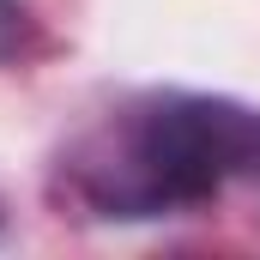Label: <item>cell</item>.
<instances>
[{"label": "cell", "mask_w": 260, "mask_h": 260, "mask_svg": "<svg viewBox=\"0 0 260 260\" xmlns=\"http://www.w3.org/2000/svg\"><path fill=\"white\" fill-rule=\"evenodd\" d=\"M61 182L91 218L115 224L200 212L230 188L260 194V109L206 91H145L67 151Z\"/></svg>", "instance_id": "6da1fadb"}, {"label": "cell", "mask_w": 260, "mask_h": 260, "mask_svg": "<svg viewBox=\"0 0 260 260\" xmlns=\"http://www.w3.org/2000/svg\"><path fill=\"white\" fill-rule=\"evenodd\" d=\"M30 43H37V18H30V6H24V0H0V67L18 61Z\"/></svg>", "instance_id": "7a4b0ae2"}, {"label": "cell", "mask_w": 260, "mask_h": 260, "mask_svg": "<svg viewBox=\"0 0 260 260\" xmlns=\"http://www.w3.org/2000/svg\"><path fill=\"white\" fill-rule=\"evenodd\" d=\"M0 230H6V206H0Z\"/></svg>", "instance_id": "3957f363"}]
</instances>
